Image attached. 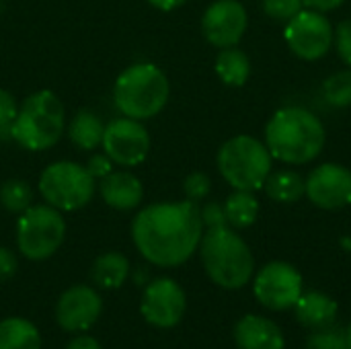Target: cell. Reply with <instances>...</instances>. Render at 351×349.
I'll return each mask as SVG.
<instances>
[{
	"instance_id": "obj_37",
	"label": "cell",
	"mask_w": 351,
	"mask_h": 349,
	"mask_svg": "<svg viewBox=\"0 0 351 349\" xmlns=\"http://www.w3.org/2000/svg\"><path fill=\"white\" fill-rule=\"evenodd\" d=\"M148 2L158 10H175V8L183 6L187 0H148Z\"/></svg>"
},
{
	"instance_id": "obj_8",
	"label": "cell",
	"mask_w": 351,
	"mask_h": 349,
	"mask_svg": "<svg viewBox=\"0 0 351 349\" xmlns=\"http://www.w3.org/2000/svg\"><path fill=\"white\" fill-rule=\"evenodd\" d=\"M66 239V220L60 210L45 206H31L19 216L16 247L23 257L43 261L51 257Z\"/></svg>"
},
{
	"instance_id": "obj_3",
	"label": "cell",
	"mask_w": 351,
	"mask_h": 349,
	"mask_svg": "<svg viewBox=\"0 0 351 349\" xmlns=\"http://www.w3.org/2000/svg\"><path fill=\"white\" fill-rule=\"evenodd\" d=\"M199 255L206 274L220 288L239 290L253 278L255 261L251 249L228 224L206 228L199 241Z\"/></svg>"
},
{
	"instance_id": "obj_21",
	"label": "cell",
	"mask_w": 351,
	"mask_h": 349,
	"mask_svg": "<svg viewBox=\"0 0 351 349\" xmlns=\"http://www.w3.org/2000/svg\"><path fill=\"white\" fill-rule=\"evenodd\" d=\"M263 187H265V193L274 202H280V204H294L302 200V195L306 193V181L298 173L288 171V169L269 173Z\"/></svg>"
},
{
	"instance_id": "obj_32",
	"label": "cell",
	"mask_w": 351,
	"mask_h": 349,
	"mask_svg": "<svg viewBox=\"0 0 351 349\" xmlns=\"http://www.w3.org/2000/svg\"><path fill=\"white\" fill-rule=\"evenodd\" d=\"M202 210V222H204V228H214V226H224L228 224L226 220V214H224V206H220L218 202H210L206 204Z\"/></svg>"
},
{
	"instance_id": "obj_9",
	"label": "cell",
	"mask_w": 351,
	"mask_h": 349,
	"mask_svg": "<svg viewBox=\"0 0 351 349\" xmlns=\"http://www.w3.org/2000/svg\"><path fill=\"white\" fill-rule=\"evenodd\" d=\"M284 39L298 58L313 62L327 56V51L333 45L335 31L323 12L302 8L290 21H286Z\"/></svg>"
},
{
	"instance_id": "obj_25",
	"label": "cell",
	"mask_w": 351,
	"mask_h": 349,
	"mask_svg": "<svg viewBox=\"0 0 351 349\" xmlns=\"http://www.w3.org/2000/svg\"><path fill=\"white\" fill-rule=\"evenodd\" d=\"M0 206L10 214H23L33 206V189L23 179H8L0 187Z\"/></svg>"
},
{
	"instance_id": "obj_30",
	"label": "cell",
	"mask_w": 351,
	"mask_h": 349,
	"mask_svg": "<svg viewBox=\"0 0 351 349\" xmlns=\"http://www.w3.org/2000/svg\"><path fill=\"white\" fill-rule=\"evenodd\" d=\"M19 113L16 101L14 97L0 88V138H10V130H12V121Z\"/></svg>"
},
{
	"instance_id": "obj_20",
	"label": "cell",
	"mask_w": 351,
	"mask_h": 349,
	"mask_svg": "<svg viewBox=\"0 0 351 349\" xmlns=\"http://www.w3.org/2000/svg\"><path fill=\"white\" fill-rule=\"evenodd\" d=\"M103 134L105 125L101 117L88 109L78 111L68 125V138L80 150H95L103 142Z\"/></svg>"
},
{
	"instance_id": "obj_33",
	"label": "cell",
	"mask_w": 351,
	"mask_h": 349,
	"mask_svg": "<svg viewBox=\"0 0 351 349\" xmlns=\"http://www.w3.org/2000/svg\"><path fill=\"white\" fill-rule=\"evenodd\" d=\"M86 171L90 173L95 181H99L113 171V160L107 154H93L86 163Z\"/></svg>"
},
{
	"instance_id": "obj_17",
	"label": "cell",
	"mask_w": 351,
	"mask_h": 349,
	"mask_svg": "<svg viewBox=\"0 0 351 349\" xmlns=\"http://www.w3.org/2000/svg\"><path fill=\"white\" fill-rule=\"evenodd\" d=\"M239 349H284V333L265 317L247 315L234 327Z\"/></svg>"
},
{
	"instance_id": "obj_31",
	"label": "cell",
	"mask_w": 351,
	"mask_h": 349,
	"mask_svg": "<svg viewBox=\"0 0 351 349\" xmlns=\"http://www.w3.org/2000/svg\"><path fill=\"white\" fill-rule=\"evenodd\" d=\"M335 45H337V53L339 58L351 68V19H346L337 25L335 31Z\"/></svg>"
},
{
	"instance_id": "obj_7",
	"label": "cell",
	"mask_w": 351,
	"mask_h": 349,
	"mask_svg": "<svg viewBox=\"0 0 351 349\" xmlns=\"http://www.w3.org/2000/svg\"><path fill=\"white\" fill-rule=\"evenodd\" d=\"M97 191V181L86 167L72 160H58L39 175V193L51 208L74 212L84 208Z\"/></svg>"
},
{
	"instance_id": "obj_23",
	"label": "cell",
	"mask_w": 351,
	"mask_h": 349,
	"mask_svg": "<svg viewBox=\"0 0 351 349\" xmlns=\"http://www.w3.org/2000/svg\"><path fill=\"white\" fill-rule=\"evenodd\" d=\"M216 74L228 86H243L251 76V62L239 47H222L216 58Z\"/></svg>"
},
{
	"instance_id": "obj_19",
	"label": "cell",
	"mask_w": 351,
	"mask_h": 349,
	"mask_svg": "<svg viewBox=\"0 0 351 349\" xmlns=\"http://www.w3.org/2000/svg\"><path fill=\"white\" fill-rule=\"evenodd\" d=\"M128 276H130V261L125 255H121L117 251L97 257V261L93 263V269H90L93 282L105 290L121 288L123 282L128 280Z\"/></svg>"
},
{
	"instance_id": "obj_15",
	"label": "cell",
	"mask_w": 351,
	"mask_h": 349,
	"mask_svg": "<svg viewBox=\"0 0 351 349\" xmlns=\"http://www.w3.org/2000/svg\"><path fill=\"white\" fill-rule=\"evenodd\" d=\"M103 311V300L97 290L88 286H74L66 290L56 304V321L64 331L78 333L90 329Z\"/></svg>"
},
{
	"instance_id": "obj_36",
	"label": "cell",
	"mask_w": 351,
	"mask_h": 349,
	"mask_svg": "<svg viewBox=\"0 0 351 349\" xmlns=\"http://www.w3.org/2000/svg\"><path fill=\"white\" fill-rule=\"evenodd\" d=\"M66 349H101L99 341L93 339V337H86V335H80V337H74L68 348Z\"/></svg>"
},
{
	"instance_id": "obj_35",
	"label": "cell",
	"mask_w": 351,
	"mask_h": 349,
	"mask_svg": "<svg viewBox=\"0 0 351 349\" xmlns=\"http://www.w3.org/2000/svg\"><path fill=\"white\" fill-rule=\"evenodd\" d=\"M346 0H302V4L306 8H313V10H319V12H327V10H333L337 6H341Z\"/></svg>"
},
{
	"instance_id": "obj_24",
	"label": "cell",
	"mask_w": 351,
	"mask_h": 349,
	"mask_svg": "<svg viewBox=\"0 0 351 349\" xmlns=\"http://www.w3.org/2000/svg\"><path fill=\"white\" fill-rule=\"evenodd\" d=\"M224 214H226L228 226H232V228H249L257 220L259 202L255 200L253 191L234 189V193H230L228 200L224 202Z\"/></svg>"
},
{
	"instance_id": "obj_34",
	"label": "cell",
	"mask_w": 351,
	"mask_h": 349,
	"mask_svg": "<svg viewBox=\"0 0 351 349\" xmlns=\"http://www.w3.org/2000/svg\"><path fill=\"white\" fill-rule=\"evenodd\" d=\"M16 267H19L16 255L10 249L0 247V282L10 280L16 274Z\"/></svg>"
},
{
	"instance_id": "obj_29",
	"label": "cell",
	"mask_w": 351,
	"mask_h": 349,
	"mask_svg": "<svg viewBox=\"0 0 351 349\" xmlns=\"http://www.w3.org/2000/svg\"><path fill=\"white\" fill-rule=\"evenodd\" d=\"M212 189V181L206 173H191L185 181H183V193L189 202H202L210 195Z\"/></svg>"
},
{
	"instance_id": "obj_6",
	"label": "cell",
	"mask_w": 351,
	"mask_h": 349,
	"mask_svg": "<svg viewBox=\"0 0 351 349\" xmlns=\"http://www.w3.org/2000/svg\"><path fill=\"white\" fill-rule=\"evenodd\" d=\"M218 171L230 187L257 191L271 173V154L259 140L237 136L218 150Z\"/></svg>"
},
{
	"instance_id": "obj_11",
	"label": "cell",
	"mask_w": 351,
	"mask_h": 349,
	"mask_svg": "<svg viewBox=\"0 0 351 349\" xmlns=\"http://www.w3.org/2000/svg\"><path fill=\"white\" fill-rule=\"evenodd\" d=\"M105 154L119 167H136L146 160L150 150V136L146 128L132 117H117L105 125L103 134Z\"/></svg>"
},
{
	"instance_id": "obj_26",
	"label": "cell",
	"mask_w": 351,
	"mask_h": 349,
	"mask_svg": "<svg viewBox=\"0 0 351 349\" xmlns=\"http://www.w3.org/2000/svg\"><path fill=\"white\" fill-rule=\"evenodd\" d=\"M323 97L331 107L343 109L351 105V68L331 74L323 82Z\"/></svg>"
},
{
	"instance_id": "obj_38",
	"label": "cell",
	"mask_w": 351,
	"mask_h": 349,
	"mask_svg": "<svg viewBox=\"0 0 351 349\" xmlns=\"http://www.w3.org/2000/svg\"><path fill=\"white\" fill-rule=\"evenodd\" d=\"M346 349H351V323L346 327Z\"/></svg>"
},
{
	"instance_id": "obj_28",
	"label": "cell",
	"mask_w": 351,
	"mask_h": 349,
	"mask_svg": "<svg viewBox=\"0 0 351 349\" xmlns=\"http://www.w3.org/2000/svg\"><path fill=\"white\" fill-rule=\"evenodd\" d=\"M302 0H263V10L274 21H290L302 10Z\"/></svg>"
},
{
	"instance_id": "obj_16",
	"label": "cell",
	"mask_w": 351,
	"mask_h": 349,
	"mask_svg": "<svg viewBox=\"0 0 351 349\" xmlns=\"http://www.w3.org/2000/svg\"><path fill=\"white\" fill-rule=\"evenodd\" d=\"M99 193L109 208L128 212L140 206L144 197V187L136 175L128 171H111L109 175L99 179Z\"/></svg>"
},
{
	"instance_id": "obj_1",
	"label": "cell",
	"mask_w": 351,
	"mask_h": 349,
	"mask_svg": "<svg viewBox=\"0 0 351 349\" xmlns=\"http://www.w3.org/2000/svg\"><path fill=\"white\" fill-rule=\"evenodd\" d=\"M204 237L202 210L195 202L152 204L132 222V239L140 255L158 267L185 263Z\"/></svg>"
},
{
	"instance_id": "obj_14",
	"label": "cell",
	"mask_w": 351,
	"mask_h": 349,
	"mask_svg": "<svg viewBox=\"0 0 351 349\" xmlns=\"http://www.w3.org/2000/svg\"><path fill=\"white\" fill-rule=\"evenodd\" d=\"M308 200L323 210H339L351 204V171L341 165H321L306 179Z\"/></svg>"
},
{
	"instance_id": "obj_12",
	"label": "cell",
	"mask_w": 351,
	"mask_h": 349,
	"mask_svg": "<svg viewBox=\"0 0 351 349\" xmlns=\"http://www.w3.org/2000/svg\"><path fill=\"white\" fill-rule=\"evenodd\" d=\"M185 306L187 298L183 288L175 280L158 278L146 286L140 302V313L152 327L171 329L181 323Z\"/></svg>"
},
{
	"instance_id": "obj_4",
	"label": "cell",
	"mask_w": 351,
	"mask_h": 349,
	"mask_svg": "<svg viewBox=\"0 0 351 349\" xmlns=\"http://www.w3.org/2000/svg\"><path fill=\"white\" fill-rule=\"evenodd\" d=\"M66 128V109L51 91H37L23 101L12 121L10 138L19 146L39 152L60 142Z\"/></svg>"
},
{
	"instance_id": "obj_18",
	"label": "cell",
	"mask_w": 351,
	"mask_h": 349,
	"mask_svg": "<svg viewBox=\"0 0 351 349\" xmlns=\"http://www.w3.org/2000/svg\"><path fill=\"white\" fill-rule=\"evenodd\" d=\"M294 309L298 323L313 331L329 327L337 319V302L323 292H302Z\"/></svg>"
},
{
	"instance_id": "obj_13",
	"label": "cell",
	"mask_w": 351,
	"mask_h": 349,
	"mask_svg": "<svg viewBox=\"0 0 351 349\" xmlns=\"http://www.w3.org/2000/svg\"><path fill=\"white\" fill-rule=\"evenodd\" d=\"M202 29L212 45L232 47L247 31V10L239 0H216L206 8Z\"/></svg>"
},
{
	"instance_id": "obj_27",
	"label": "cell",
	"mask_w": 351,
	"mask_h": 349,
	"mask_svg": "<svg viewBox=\"0 0 351 349\" xmlns=\"http://www.w3.org/2000/svg\"><path fill=\"white\" fill-rule=\"evenodd\" d=\"M304 349H346V329L335 325L317 329L308 339Z\"/></svg>"
},
{
	"instance_id": "obj_2",
	"label": "cell",
	"mask_w": 351,
	"mask_h": 349,
	"mask_svg": "<svg viewBox=\"0 0 351 349\" xmlns=\"http://www.w3.org/2000/svg\"><path fill=\"white\" fill-rule=\"evenodd\" d=\"M265 146L271 158L286 165H304L321 154L325 128L308 109L284 107L274 113L265 128Z\"/></svg>"
},
{
	"instance_id": "obj_5",
	"label": "cell",
	"mask_w": 351,
	"mask_h": 349,
	"mask_svg": "<svg viewBox=\"0 0 351 349\" xmlns=\"http://www.w3.org/2000/svg\"><path fill=\"white\" fill-rule=\"evenodd\" d=\"M113 99L123 117L138 121L150 119L158 115L169 101V80L154 64H132L117 76Z\"/></svg>"
},
{
	"instance_id": "obj_22",
	"label": "cell",
	"mask_w": 351,
	"mask_h": 349,
	"mask_svg": "<svg viewBox=\"0 0 351 349\" xmlns=\"http://www.w3.org/2000/svg\"><path fill=\"white\" fill-rule=\"evenodd\" d=\"M0 349H41V335L27 319H4L0 323Z\"/></svg>"
},
{
	"instance_id": "obj_10",
	"label": "cell",
	"mask_w": 351,
	"mask_h": 349,
	"mask_svg": "<svg viewBox=\"0 0 351 349\" xmlns=\"http://www.w3.org/2000/svg\"><path fill=\"white\" fill-rule=\"evenodd\" d=\"M255 298L269 311H288L302 296V276L284 261L267 263L255 278Z\"/></svg>"
}]
</instances>
